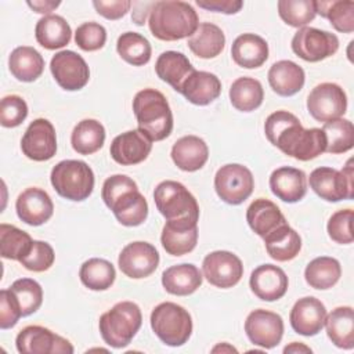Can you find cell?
<instances>
[{"mask_svg": "<svg viewBox=\"0 0 354 354\" xmlns=\"http://www.w3.org/2000/svg\"><path fill=\"white\" fill-rule=\"evenodd\" d=\"M267 140L285 155L297 160H311L325 152L326 138L322 129H304L300 120L288 111L268 115L264 123Z\"/></svg>", "mask_w": 354, "mask_h": 354, "instance_id": "1", "label": "cell"}, {"mask_svg": "<svg viewBox=\"0 0 354 354\" xmlns=\"http://www.w3.org/2000/svg\"><path fill=\"white\" fill-rule=\"evenodd\" d=\"M101 196L116 220L126 227H137L148 217V203L133 178L113 174L102 184Z\"/></svg>", "mask_w": 354, "mask_h": 354, "instance_id": "2", "label": "cell"}, {"mask_svg": "<svg viewBox=\"0 0 354 354\" xmlns=\"http://www.w3.org/2000/svg\"><path fill=\"white\" fill-rule=\"evenodd\" d=\"M148 26L156 39L176 41L191 37L199 26V18L189 3L160 0L153 1L149 10Z\"/></svg>", "mask_w": 354, "mask_h": 354, "instance_id": "3", "label": "cell"}, {"mask_svg": "<svg viewBox=\"0 0 354 354\" xmlns=\"http://www.w3.org/2000/svg\"><path fill=\"white\" fill-rule=\"evenodd\" d=\"M138 129L152 141H162L173 130V113L166 97L155 88L140 90L133 100Z\"/></svg>", "mask_w": 354, "mask_h": 354, "instance_id": "4", "label": "cell"}, {"mask_svg": "<svg viewBox=\"0 0 354 354\" xmlns=\"http://www.w3.org/2000/svg\"><path fill=\"white\" fill-rule=\"evenodd\" d=\"M142 324L140 307L133 301H119L100 317L98 328L102 340L113 347L123 348L136 336Z\"/></svg>", "mask_w": 354, "mask_h": 354, "instance_id": "5", "label": "cell"}, {"mask_svg": "<svg viewBox=\"0 0 354 354\" xmlns=\"http://www.w3.org/2000/svg\"><path fill=\"white\" fill-rule=\"evenodd\" d=\"M55 192L69 201L80 202L87 199L94 189V173L91 167L76 159L58 162L50 174Z\"/></svg>", "mask_w": 354, "mask_h": 354, "instance_id": "6", "label": "cell"}, {"mask_svg": "<svg viewBox=\"0 0 354 354\" xmlns=\"http://www.w3.org/2000/svg\"><path fill=\"white\" fill-rule=\"evenodd\" d=\"M151 328L166 346L180 347L191 337L192 318L184 307L165 301L152 310Z\"/></svg>", "mask_w": 354, "mask_h": 354, "instance_id": "7", "label": "cell"}, {"mask_svg": "<svg viewBox=\"0 0 354 354\" xmlns=\"http://www.w3.org/2000/svg\"><path fill=\"white\" fill-rule=\"evenodd\" d=\"M354 167L353 159H348L343 170L333 167H317L310 173L308 183L311 189L328 202L353 199L354 196Z\"/></svg>", "mask_w": 354, "mask_h": 354, "instance_id": "8", "label": "cell"}, {"mask_svg": "<svg viewBox=\"0 0 354 354\" xmlns=\"http://www.w3.org/2000/svg\"><path fill=\"white\" fill-rule=\"evenodd\" d=\"M153 201L156 209L166 220L199 218V205L195 196L178 181L166 180L159 183L153 191Z\"/></svg>", "mask_w": 354, "mask_h": 354, "instance_id": "9", "label": "cell"}, {"mask_svg": "<svg viewBox=\"0 0 354 354\" xmlns=\"http://www.w3.org/2000/svg\"><path fill=\"white\" fill-rule=\"evenodd\" d=\"M253 188L252 171L239 163L224 165L214 176V189L218 198L228 205H241L252 195Z\"/></svg>", "mask_w": 354, "mask_h": 354, "instance_id": "10", "label": "cell"}, {"mask_svg": "<svg viewBox=\"0 0 354 354\" xmlns=\"http://www.w3.org/2000/svg\"><path fill=\"white\" fill-rule=\"evenodd\" d=\"M292 50L307 62H319L339 50V39L328 30L304 26L295 33Z\"/></svg>", "mask_w": 354, "mask_h": 354, "instance_id": "11", "label": "cell"}, {"mask_svg": "<svg viewBox=\"0 0 354 354\" xmlns=\"http://www.w3.org/2000/svg\"><path fill=\"white\" fill-rule=\"evenodd\" d=\"M307 109L318 122H329L342 118L347 109V95L336 83H321L307 97Z\"/></svg>", "mask_w": 354, "mask_h": 354, "instance_id": "12", "label": "cell"}, {"mask_svg": "<svg viewBox=\"0 0 354 354\" xmlns=\"http://www.w3.org/2000/svg\"><path fill=\"white\" fill-rule=\"evenodd\" d=\"M17 350L21 354H72L71 342L40 325L25 326L15 339Z\"/></svg>", "mask_w": 354, "mask_h": 354, "instance_id": "13", "label": "cell"}, {"mask_svg": "<svg viewBox=\"0 0 354 354\" xmlns=\"http://www.w3.org/2000/svg\"><path fill=\"white\" fill-rule=\"evenodd\" d=\"M202 272L210 285L228 289L241 281L243 275V264L232 252L214 250L203 259Z\"/></svg>", "mask_w": 354, "mask_h": 354, "instance_id": "14", "label": "cell"}, {"mask_svg": "<svg viewBox=\"0 0 354 354\" xmlns=\"http://www.w3.org/2000/svg\"><path fill=\"white\" fill-rule=\"evenodd\" d=\"M50 71L58 86L68 91L83 88L90 79V69L82 55L72 50L58 51L50 62Z\"/></svg>", "mask_w": 354, "mask_h": 354, "instance_id": "15", "label": "cell"}, {"mask_svg": "<svg viewBox=\"0 0 354 354\" xmlns=\"http://www.w3.org/2000/svg\"><path fill=\"white\" fill-rule=\"evenodd\" d=\"M118 266L120 271L131 279L147 278L158 268L159 253L153 245L144 241H136L127 243L122 249Z\"/></svg>", "mask_w": 354, "mask_h": 354, "instance_id": "16", "label": "cell"}, {"mask_svg": "<svg viewBox=\"0 0 354 354\" xmlns=\"http://www.w3.org/2000/svg\"><path fill=\"white\" fill-rule=\"evenodd\" d=\"M245 332L249 340L263 348H272L279 344L283 336V321L277 313L257 308L245 321Z\"/></svg>", "mask_w": 354, "mask_h": 354, "instance_id": "17", "label": "cell"}, {"mask_svg": "<svg viewBox=\"0 0 354 354\" xmlns=\"http://www.w3.org/2000/svg\"><path fill=\"white\" fill-rule=\"evenodd\" d=\"M21 149L26 158L36 162L51 159L57 152V136L51 122L44 118L35 119L22 136Z\"/></svg>", "mask_w": 354, "mask_h": 354, "instance_id": "18", "label": "cell"}, {"mask_svg": "<svg viewBox=\"0 0 354 354\" xmlns=\"http://www.w3.org/2000/svg\"><path fill=\"white\" fill-rule=\"evenodd\" d=\"M198 217L167 220L160 235L163 249L171 256L192 252L198 243Z\"/></svg>", "mask_w": 354, "mask_h": 354, "instance_id": "19", "label": "cell"}, {"mask_svg": "<svg viewBox=\"0 0 354 354\" xmlns=\"http://www.w3.org/2000/svg\"><path fill=\"white\" fill-rule=\"evenodd\" d=\"M152 140L140 129L124 131L116 136L109 148L112 159L122 166H131L144 162L151 149Z\"/></svg>", "mask_w": 354, "mask_h": 354, "instance_id": "20", "label": "cell"}, {"mask_svg": "<svg viewBox=\"0 0 354 354\" xmlns=\"http://www.w3.org/2000/svg\"><path fill=\"white\" fill-rule=\"evenodd\" d=\"M326 308L321 300L313 296L299 299L289 314L293 330L303 336H315L324 328Z\"/></svg>", "mask_w": 354, "mask_h": 354, "instance_id": "21", "label": "cell"}, {"mask_svg": "<svg viewBox=\"0 0 354 354\" xmlns=\"http://www.w3.org/2000/svg\"><path fill=\"white\" fill-rule=\"evenodd\" d=\"M249 285L252 292L260 300L275 301L285 296L289 281L281 267L274 264H261L252 271Z\"/></svg>", "mask_w": 354, "mask_h": 354, "instance_id": "22", "label": "cell"}, {"mask_svg": "<svg viewBox=\"0 0 354 354\" xmlns=\"http://www.w3.org/2000/svg\"><path fill=\"white\" fill-rule=\"evenodd\" d=\"M19 220L29 225H41L48 221L54 213V205L50 195L37 187L22 191L15 202Z\"/></svg>", "mask_w": 354, "mask_h": 354, "instance_id": "23", "label": "cell"}, {"mask_svg": "<svg viewBox=\"0 0 354 354\" xmlns=\"http://www.w3.org/2000/svg\"><path fill=\"white\" fill-rule=\"evenodd\" d=\"M270 188L278 199L295 203L301 201L307 192V176L300 169L282 166L271 173Z\"/></svg>", "mask_w": 354, "mask_h": 354, "instance_id": "24", "label": "cell"}, {"mask_svg": "<svg viewBox=\"0 0 354 354\" xmlns=\"http://www.w3.org/2000/svg\"><path fill=\"white\" fill-rule=\"evenodd\" d=\"M191 104L207 105L213 102L221 93L220 79L210 72L194 71L183 83L180 91Z\"/></svg>", "mask_w": 354, "mask_h": 354, "instance_id": "25", "label": "cell"}, {"mask_svg": "<svg viewBox=\"0 0 354 354\" xmlns=\"http://www.w3.org/2000/svg\"><path fill=\"white\" fill-rule=\"evenodd\" d=\"M170 155L178 169L184 171H196L207 162L209 148L198 136H184L173 144Z\"/></svg>", "mask_w": 354, "mask_h": 354, "instance_id": "26", "label": "cell"}, {"mask_svg": "<svg viewBox=\"0 0 354 354\" xmlns=\"http://www.w3.org/2000/svg\"><path fill=\"white\" fill-rule=\"evenodd\" d=\"M246 221L249 227L261 238L286 224V218L279 207L266 198L254 199L246 210Z\"/></svg>", "mask_w": 354, "mask_h": 354, "instance_id": "27", "label": "cell"}, {"mask_svg": "<svg viewBox=\"0 0 354 354\" xmlns=\"http://www.w3.org/2000/svg\"><path fill=\"white\" fill-rule=\"evenodd\" d=\"M304 80L303 68L289 59H281L272 64L268 71V83L281 97H290L299 93L304 86Z\"/></svg>", "mask_w": 354, "mask_h": 354, "instance_id": "28", "label": "cell"}, {"mask_svg": "<svg viewBox=\"0 0 354 354\" xmlns=\"http://www.w3.org/2000/svg\"><path fill=\"white\" fill-rule=\"evenodd\" d=\"M231 55L236 65L246 69H254L267 61L268 44L259 35L243 33L234 40Z\"/></svg>", "mask_w": 354, "mask_h": 354, "instance_id": "29", "label": "cell"}, {"mask_svg": "<svg viewBox=\"0 0 354 354\" xmlns=\"http://www.w3.org/2000/svg\"><path fill=\"white\" fill-rule=\"evenodd\" d=\"M202 272L191 263L171 266L162 274V285L165 290L174 296L192 295L202 285Z\"/></svg>", "mask_w": 354, "mask_h": 354, "instance_id": "30", "label": "cell"}, {"mask_svg": "<svg viewBox=\"0 0 354 354\" xmlns=\"http://www.w3.org/2000/svg\"><path fill=\"white\" fill-rule=\"evenodd\" d=\"M8 69L19 82H35L44 71V58L36 48L19 46L8 57Z\"/></svg>", "mask_w": 354, "mask_h": 354, "instance_id": "31", "label": "cell"}, {"mask_svg": "<svg viewBox=\"0 0 354 354\" xmlns=\"http://www.w3.org/2000/svg\"><path fill=\"white\" fill-rule=\"evenodd\" d=\"M326 335L330 342L344 350L354 347V310L350 306L336 307L325 318Z\"/></svg>", "mask_w": 354, "mask_h": 354, "instance_id": "32", "label": "cell"}, {"mask_svg": "<svg viewBox=\"0 0 354 354\" xmlns=\"http://www.w3.org/2000/svg\"><path fill=\"white\" fill-rule=\"evenodd\" d=\"M195 71L189 59L178 51L162 53L155 64L158 77L169 83L176 91H180L185 79Z\"/></svg>", "mask_w": 354, "mask_h": 354, "instance_id": "33", "label": "cell"}, {"mask_svg": "<svg viewBox=\"0 0 354 354\" xmlns=\"http://www.w3.org/2000/svg\"><path fill=\"white\" fill-rule=\"evenodd\" d=\"M37 43L47 50H57L65 47L72 37V29L65 18L61 15H44L35 28Z\"/></svg>", "mask_w": 354, "mask_h": 354, "instance_id": "34", "label": "cell"}, {"mask_svg": "<svg viewBox=\"0 0 354 354\" xmlns=\"http://www.w3.org/2000/svg\"><path fill=\"white\" fill-rule=\"evenodd\" d=\"M187 44L196 57L210 59L216 58L224 50L225 36L217 25L212 22H202L194 35L188 37Z\"/></svg>", "mask_w": 354, "mask_h": 354, "instance_id": "35", "label": "cell"}, {"mask_svg": "<svg viewBox=\"0 0 354 354\" xmlns=\"http://www.w3.org/2000/svg\"><path fill=\"white\" fill-rule=\"evenodd\" d=\"M263 239L268 256L277 261L293 260L301 249L300 235L288 223Z\"/></svg>", "mask_w": 354, "mask_h": 354, "instance_id": "36", "label": "cell"}, {"mask_svg": "<svg viewBox=\"0 0 354 354\" xmlns=\"http://www.w3.org/2000/svg\"><path fill=\"white\" fill-rule=\"evenodd\" d=\"M264 100L261 83L254 77H238L230 87V101L232 106L241 112H252L257 109Z\"/></svg>", "mask_w": 354, "mask_h": 354, "instance_id": "37", "label": "cell"}, {"mask_svg": "<svg viewBox=\"0 0 354 354\" xmlns=\"http://www.w3.org/2000/svg\"><path fill=\"white\" fill-rule=\"evenodd\" d=\"M342 275V267L340 263L329 256H321L311 260L306 270H304V278L306 282L319 290L330 289L335 286Z\"/></svg>", "mask_w": 354, "mask_h": 354, "instance_id": "38", "label": "cell"}, {"mask_svg": "<svg viewBox=\"0 0 354 354\" xmlns=\"http://www.w3.org/2000/svg\"><path fill=\"white\" fill-rule=\"evenodd\" d=\"M105 141V129L95 119H83L79 122L71 136L72 148L80 155H91L102 148Z\"/></svg>", "mask_w": 354, "mask_h": 354, "instance_id": "39", "label": "cell"}, {"mask_svg": "<svg viewBox=\"0 0 354 354\" xmlns=\"http://www.w3.org/2000/svg\"><path fill=\"white\" fill-rule=\"evenodd\" d=\"M79 277L86 288L91 290H106L113 285L116 271L111 261L100 257H93L82 264L79 270Z\"/></svg>", "mask_w": 354, "mask_h": 354, "instance_id": "40", "label": "cell"}, {"mask_svg": "<svg viewBox=\"0 0 354 354\" xmlns=\"http://www.w3.org/2000/svg\"><path fill=\"white\" fill-rule=\"evenodd\" d=\"M315 11L326 18L330 25L342 33L354 32V1L351 0H332L315 1Z\"/></svg>", "mask_w": 354, "mask_h": 354, "instance_id": "41", "label": "cell"}, {"mask_svg": "<svg viewBox=\"0 0 354 354\" xmlns=\"http://www.w3.org/2000/svg\"><path fill=\"white\" fill-rule=\"evenodd\" d=\"M116 50L122 59L133 66H142L151 59L149 41L137 32H124L118 37Z\"/></svg>", "mask_w": 354, "mask_h": 354, "instance_id": "42", "label": "cell"}, {"mask_svg": "<svg viewBox=\"0 0 354 354\" xmlns=\"http://www.w3.org/2000/svg\"><path fill=\"white\" fill-rule=\"evenodd\" d=\"M322 131L326 138L325 152L343 153L354 145V127L348 119H335L324 123Z\"/></svg>", "mask_w": 354, "mask_h": 354, "instance_id": "43", "label": "cell"}, {"mask_svg": "<svg viewBox=\"0 0 354 354\" xmlns=\"http://www.w3.org/2000/svg\"><path fill=\"white\" fill-rule=\"evenodd\" d=\"M33 239L15 225L0 224V252L1 257L19 261L30 249Z\"/></svg>", "mask_w": 354, "mask_h": 354, "instance_id": "44", "label": "cell"}, {"mask_svg": "<svg viewBox=\"0 0 354 354\" xmlns=\"http://www.w3.org/2000/svg\"><path fill=\"white\" fill-rule=\"evenodd\" d=\"M277 6L281 19L299 29L307 26L317 15L314 0H279Z\"/></svg>", "mask_w": 354, "mask_h": 354, "instance_id": "45", "label": "cell"}, {"mask_svg": "<svg viewBox=\"0 0 354 354\" xmlns=\"http://www.w3.org/2000/svg\"><path fill=\"white\" fill-rule=\"evenodd\" d=\"M8 289L15 296L22 317H28L40 308L43 303V289L37 281L32 278H21L14 281Z\"/></svg>", "mask_w": 354, "mask_h": 354, "instance_id": "46", "label": "cell"}, {"mask_svg": "<svg viewBox=\"0 0 354 354\" xmlns=\"http://www.w3.org/2000/svg\"><path fill=\"white\" fill-rule=\"evenodd\" d=\"M55 260L54 249L44 241H33L28 253L19 260V263L29 271L43 272L47 271Z\"/></svg>", "mask_w": 354, "mask_h": 354, "instance_id": "47", "label": "cell"}, {"mask_svg": "<svg viewBox=\"0 0 354 354\" xmlns=\"http://www.w3.org/2000/svg\"><path fill=\"white\" fill-rule=\"evenodd\" d=\"M353 210L351 209H342L335 212L326 225L328 235L332 241L340 245H348L354 241L353 236Z\"/></svg>", "mask_w": 354, "mask_h": 354, "instance_id": "48", "label": "cell"}, {"mask_svg": "<svg viewBox=\"0 0 354 354\" xmlns=\"http://www.w3.org/2000/svg\"><path fill=\"white\" fill-rule=\"evenodd\" d=\"M28 116L25 100L17 94L3 97L0 102V123L3 127H17Z\"/></svg>", "mask_w": 354, "mask_h": 354, "instance_id": "49", "label": "cell"}, {"mask_svg": "<svg viewBox=\"0 0 354 354\" xmlns=\"http://www.w3.org/2000/svg\"><path fill=\"white\" fill-rule=\"evenodd\" d=\"M106 41V30L97 22H84L75 32V43L83 51H97Z\"/></svg>", "mask_w": 354, "mask_h": 354, "instance_id": "50", "label": "cell"}, {"mask_svg": "<svg viewBox=\"0 0 354 354\" xmlns=\"http://www.w3.org/2000/svg\"><path fill=\"white\" fill-rule=\"evenodd\" d=\"M22 317L21 307L10 289L0 290V328L10 329Z\"/></svg>", "mask_w": 354, "mask_h": 354, "instance_id": "51", "label": "cell"}, {"mask_svg": "<svg viewBox=\"0 0 354 354\" xmlns=\"http://www.w3.org/2000/svg\"><path fill=\"white\" fill-rule=\"evenodd\" d=\"M93 6H94L95 11L100 15H102L104 18L116 21L127 14V11L131 7V1L130 0H111V1L94 0Z\"/></svg>", "mask_w": 354, "mask_h": 354, "instance_id": "52", "label": "cell"}, {"mask_svg": "<svg viewBox=\"0 0 354 354\" xmlns=\"http://www.w3.org/2000/svg\"><path fill=\"white\" fill-rule=\"evenodd\" d=\"M196 6L207 11L223 12V14H236L243 7L241 0H196Z\"/></svg>", "mask_w": 354, "mask_h": 354, "instance_id": "53", "label": "cell"}, {"mask_svg": "<svg viewBox=\"0 0 354 354\" xmlns=\"http://www.w3.org/2000/svg\"><path fill=\"white\" fill-rule=\"evenodd\" d=\"M33 11L39 12V14H47L50 15L51 11H54L59 4L61 1H51V0H37V1H28L26 3Z\"/></svg>", "mask_w": 354, "mask_h": 354, "instance_id": "54", "label": "cell"}, {"mask_svg": "<svg viewBox=\"0 0 354 354\" xmlns=\"http://www.w3.org/2000/svg\"><path fill=\"white\" fill-rule=\"evenodd\" d=\"M283 353H311V348L303 343L293 342L283 348Z\"/></svg>", "mask_w": 354, "mask_h": 354, "instance_id": "55", "label": "cell"}, {"mask_svg": "<svg viewBox=\"0 0 354 354\" xmlns=\"http://www.w3.org/2000/svg\"><path fill=\"white\" fill-rule=\"evenodd\" d=\"M218 351L220 353H238V350L228 343H220L212 348V353H218Z\"/></svg>", "mask_w": 354, "mask_h": 354, "instance_id": "56", "label": "cell"}]
</instances>
